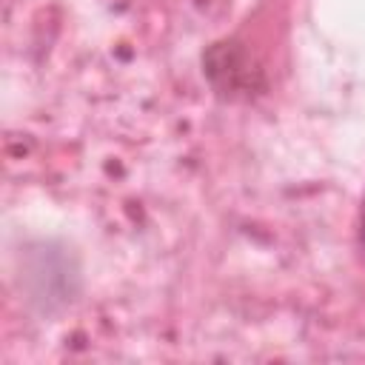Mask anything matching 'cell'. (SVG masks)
Here are the masks:
<instances>
[{
    "mask_svg": "<svg viewBox=\"0 0 365 365\" xmlns=\"http://www.w3.org/2000/svg\"><path fill=\"white\" fill-rule=\"evenodd\" d=\"M20 285L31 308H37L40 314H54L74 299L80 288V271L66 248L40 242L23 257Z\"/></svg>",
    "mask_w": 365,
    "mask_h": 365,
    "instance_id": "6da1fadb",
    "label": "cell"
},
{
    "mask_svg": "<svg viewBox=\"0 0 365 365\" xmlns=\"http://www.w3.org/2000/svg\"><path fill=\"white\" fill-rule=\"evenodd\" d=\"M359 242L365 248V197H362V214H359Z\"/></svg>",
    "mask_w": 365,
    "mask_h": 365,
    "instance_id": "7a4b0ae2",
    "label": "cell"
}]
</instances>
